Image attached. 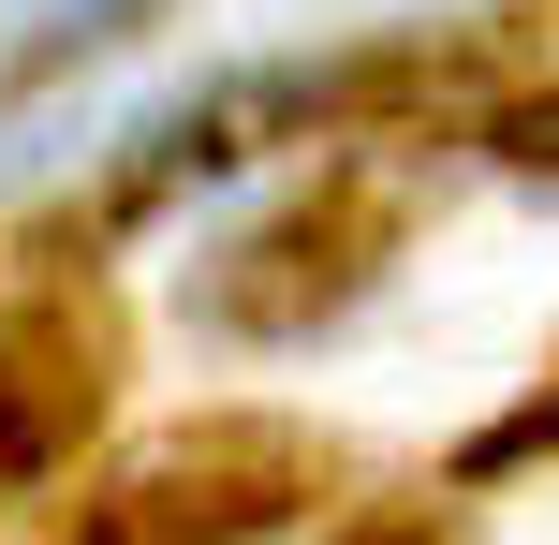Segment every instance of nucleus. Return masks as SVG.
<instances>
[{
  "mask_svg": "<svg viewBox=\"0 0 559 545\" xmlns=\"http://www.w3.org/2000/svg\"><path fill=\"white\" fill-rule=\"evenodd\" d=\"M383 104H397V59H222L206 88H177V104H147L118 133L88 222H147V206L206 192V177H251L265 147H324V133H354Z\"/></svg>",
  "mask_w": 559,
  "mask_h": 545,
  "instance_id": "nucleus-1",
  "label": "nucleus"
},
{
  "mask_svg": "<svg viewBox=\"0 0 559 545\" xmlns=\"http://www.w3.org/2000/svg\"><path fill=\"white\" fill-rule=\"evenodd\" d=\"M383 251H397V177L338 163V177H309V192L251 206V222L192 265V324L206 340H324V324L383 281Z\"/></svg>",
  "mask_w": 559,
  "mask_h": 545,
  "instance_id": "nucleus-3",
  "label": "nucleus"
},
{
  "mask_svg": "<svg viewBox=\"0 0 559 545\" xmlns=\"http://www.w3.org/2000/svg\"><path fill=\"white\" fill-rule=\"evenodd\" d=\"M486 163H501V177H531V192H559V88H531V104H501V118H486Z\"/></svg>",
  "mask_w": 559,
  "mask_h": 545,
  "instance_id": "nucleus-6",
  "label": "nucleus"
},
{
  "mask_svg": "<svg viewBox=\"0 0 559 545\" xmlns=\"http://www.w3.org/2000/svg\"><path fill=\"white\" fill-rule=\"evenodd\" d=\"M163 15H177V0H0V104L88 74L104 45H133V29H163Z\"/></svg>",
  "mask_w": 559,
  "mask_h": 545,
  "instance_id": "nucleus-5",
  "label": "nucleus"
},
{
  "mask_svg": "<svg viewBox=\"0 0 559 545\" xmlns=\"http://www.w3.org/2000/svg\"><path fill=\"white\" fill-rule=\"evenodd\" d=\"M104 383H118L104 295H29V310H0V501H29V487L74 472V442L104 428Z\"/></svg>",
  "mask_w": 559,
  "mask_h": 545,
  "instance_id": "nucleus-4",
  "label": "nucleus"
},
{
  "mask_svg": "<svg viewBox=\"0 0 559 545\" xmlns=\"http://www.w3.org/2000/svg\"><path fill=\"white\" fill-rule=\"evenodd\" d=\"M309 501H324L309 428H280V413H192V428L133 442V458L74 501L59 545H265V531H295Z\"/></svg>",
  "mask_w": 559,
  "mask_h": 545,
  "instance_id": "nucleus-2",
  "label": "nucleus"
}]
</instances>
